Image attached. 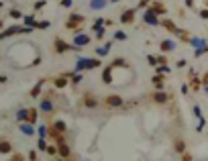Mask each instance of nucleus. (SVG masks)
<instances>
[{"label": "nucleus", "instance_id": "18", "mask_svg": "<svg viewBox=\"0 0 208 161\" xmlns=\"http://www.w3.org/2000/svg\"><path fill=\"white\" fill-rule=\"evenodd\" d=\"M114 37H116V39H126V35H125V33H122V31H118V33H116V35H114Z\"/></svg>", "mask_w": 208, "mask_h": 161}, {"label": "nucleus", "instance_id": "21", "mask_svg": "<svg viewBox=\"0 0 208 161\" xmlns=\"http://www.w3.org/2000/svg\"><path fill=\"white\" fill-rule=\"evenodd\" d=\"M39 149H43V151H45V149H47V145H45V141H43V139L39 141Z\"/></svg>", "mask_w": 208, "mask_h": 161}, {"label": "nucleus", "instance_id": "8", "mask_svg": "<svg viewBox=\"0 0 208 161\" xmlns=\"http://www.w3.org/2000/svg\"><path fill=\"white\" fill-rule=\"evenodd\" d=\"M57 47H59V51H68V49H73L72 45H68V43H61V41H57Z\"/></svg>", "mask_w": 208, "mask_h": 161}, {"label": "nucleus", "instance_id": "5", "mask_svg": "<svg viewBox=\"0 0 208 161\" xmlns=\"http://www.w3.org/2000/svg\"><path fill=\"white\" fill-rule=\"evenodd\" d=\"M145 20H147V23H151V24H157V16H155V12H147Z\"/></svg>", "mask_w": 208, "mask_h": 161}, {"label": "nucleus", "instance_id": "13", "mask_svg": "<svg viewBox=\"0 0 208 161\" xmlns=\"http://www.w3.org/2000/svg\"><path fill=\"white\" fill-rule=\"evenodd\" d=\"M59 153H61L63 157H65V155H68V153H69V149H68V147H65V143H61V145H59Z\"/></svg>", "mask_w": 208, "mask_h": 161}, {"label": "nucleus", "instance_id": "20", "mask_svg": "<svg viewBox=\"0 0 208 161\" xmlns=\"http://www.w3.org/2000/svg\"><path fill=\"white\" fill-rule=\"evenodd\" d=\"M153 82H155V86H157V88H161V82H163V80H161V78H155Z\"/></svg>", "mask_w": 208, "mask_h": 161}, {"label": "nucleus", "instance_id": "6", "mask_svg": "<svg viewBox=\"0 0 208 161\" xmlns=\"http://www.w3.org/2000/svg\"><path fill=\"white\" fill-rule=\"evenodd\" d=\"M121 102H122V100L118 96H108V104H110V106H118Z\"/></svg>", "mask_w": 208, "mask_h": 161}, {"label": "nucleus", "instance_id": "22", "mask_svg": "<svg viewBox=\"0 0 208 161\" xmlns=\"http://www.w3.org/2000/svg\"><path fill=\"white\" fill-rule=\"evenodd\" d=\"M10 16H15V19H19V16H20V12H19V10H12V12H10Z\"/></svg>", "mask_w": 208, "mask_h": 161}, {"label": "nucleus", "instance_id": "1", "mask_svg": "<svg viewBox=\"0 0 208 161\" xmlns=\"http://www.w3.org/2000/svg\"><path fill=\"white\" fill-rule=\"evenodd\" d=\"M100 61L98 59H80L77 61V69H90V67H98Z\"/></svg>", "mask_w": 208, "mask_h": 161}, {"label": "nucleus", "instance_id": "4", "mask_svg": "<svg viewBox=\"0 0 208 161\" xmlns=\"http://www.w3.org/2000/svg\"><path fill=\"white\" fill-rule=\"evenodd\" d=\"M90 6H92V8H102V6H106V0H92Z\"/></svg>", "mask_w": 208, "mask_h": 161}, {"label": "nucleus", "instance_id": "25", "mask_svg": "<svg viewBox=\"0 0 208 161\" xmlns=\"http://www.w3.org/2000/svg\"><path fill=\"white\" fill-rule=\"evenodd\" d=\"M112 2H118V0H112Z\"/></svg>", "mask_w": 208, "mask_h": 161}, {"label": "nucleus", "instance_id": "19", "mask_svg": "<svg viewBox=\"0 0 208 161\" xmlns=\"http://www.w3.org/2000/svg\"><path fill=\"white\" fill-rule=\"evenodd\" d=\"M155 98H157V100H159V102H163V100H165V94H155Z\"/></svg>", "mask_w": 208, "mask_h": 161}, {"label": "nucleus", "instance_id": "17", "mask_svg": "<svg viewBox=\"0 0 208 161\" xmlns=\"http://www.w3.org/2000/svg\"><path fill=\"white\" fill-rule=\"evenodd\" d=\"M39 135H41V139L47 135V127H39Z\"/></svg>", "mask_w": 208, "mask_h": 161}, {"label": "nucleus", "instance_id": "24", "mask_svg": "<svg viewBox=\"0 0 208 161\" xmlns=\"http://www.w3.org/2000/svg\"><path fill=\"white\" fill-rule=\"evenodd\" d=\"M61 4L63 6H69V4H72V0H61Z\"/></svg>", "mask_w": 208, "mask_h": 161}, {"label": "nucleus", "instance_id": "10", "mask_svg": "<svg viewBox=\"0 0 208 161\" xmlns=\"http://www.w3.org/2000/svg\"><path fill=\"white\" fill-rule=\"evenodd\" d=\"M20 128H23V133H24V135H33V127H31V124H23V127H20Z\"/></svg>", "mask_w": 208, "mask_h": 161}, {"label": "nucleus", "instance_id": "2", "mask_svg": "<svg viewBox=\"0 0 208 161\" xmlns=\"http://www.w3.org/2000/svg\"><path fill=\"white\" fill-rule=\"evenodd\" d=\"M88 41H90L88 35H76V41H73V43H76V47H77V45H88Z\"/></svg>", "mask_w": 208, "mask_h": 161}, {"label": "nucleus", "instance_id": "14", "mask_svg": "<svg viewBox=\"0 0 208 161\" xmlns=\"http://www.w3.org/2000/svg\"><path fill=\"white\" fill-rule=\"evenodd\" d=\"M0 151H2V153H8L10 151V145H8V143H0Z\"/></svg>", "mask_w": 208, "mask_h": 161}, {"label": "nucleus", "instance_id": "16", "mask_svg": "<svg viewBox=\"0 0 208 161\" xmlns=\"http://www.w3.org/2000/svg\"><path fill=\"white\" fill-rule=\"evenodd\" d=\"M41 108H43L45 112H47V110H51V102H49V100H45V102L41 104Z\"/></svg>", "mask_w": 208, "mask_h": 161}, {"label": "nucleus", "instance_id": "3", "mask_svg": "<svg viewBox=\"0 0 208 161\" xmlns=\"http://www.w3.org/2000/svg\"><path fill=\"white\" fill-rule=\"evenodd\" d=\"M174 47H175L174 41H163V43H161V49H163V51H171Z\"/></svg>", "mask_w": 208, "mask_h": 161}, {"label": "nucleus", "instance_id": "11", "mask_svg": "<svg viewBox=\"0 0 208 161\" xmlns=\"http://www.w3.org/2000/svg\"><path fill=\"white\" fill-rule=\"evenodd\" d=\"M16 118H19V120H24V118H29V110H20V112L16 114Z\"/></svg>", "mask_w": 208, "mask_h": 161}, {"label": "nucleus", "instance_id": "7", "mask_svg": "<svg viewBox=\"0 0 208 161\" xmlns=\"http://www.w3.org/2000/svg\"><path fill=\"white\" fill-rule=\"evenodd\" d=\"M122 23H129V20H133V10H126V12H125V15H122Z\"/></svg>", "mask_w": 208, "mask_h": 161}, {"label": "nucleus", "instance_id": "9", "mask_svg": "<svg viewBox=\"0 0 208 161\" xmlns=\"http://www.w3.org/2000/svg\"><path fill=\"white\" fill-rule=\"evenodd\" d=\"M110 72H112V65L104 69V82H106V84H110Z\"/></svg>", "mask_w": 208, "mask_h": 161}, {"label": "nucleus", "instance_id": "15", "mask_svg": "<svg viewBox=\"0 0 208 161\" xmlns=\"http://www.w3.org/2000/svg\"><path fill=\"white\" fill-rule=\"evenodd\" d=\"M108 49H110V45H104V47H100V49H98V55H106Z\"/></svg>", "mask_w": 208, "mask_h": 161}, {"label": "nucleus", "instance_id": "12", "mask_svg": "<svg viewBox=\"0 0 208 161\" xmlns=\"http://www.w3.org/2000/svg\"><path fill=\"white\" fill-rule=\"evenodd\" d=\"M77 20L82 23V16H80V15H72V20H69V27H73V24H76Z\"/></svg>", "mask_w": 208, "mask_h": 161}, {"label": "nucleus", "instance_id": "23", "mask_svg": "<svg viewBox=\"0 0 208 161\" xmlns=\"http://www.w3.org/2000/svg\"><path fill=\"white\" fill-rule=\"evenodd\" d=\"M57 86H59V88H61V86H65V80L59 78V80H57Z\"/></svg>", "mask_w": 208, "mask_h": 161}]
</instances>
